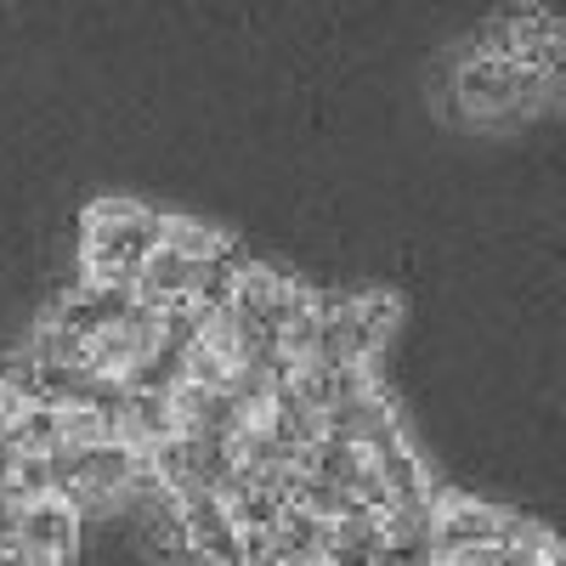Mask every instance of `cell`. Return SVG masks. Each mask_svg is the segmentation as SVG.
I'll use <instances>...</instances> for the list:
<instances>
[{"instance_id":"cell-1","label":"cell","mask_w":566,"mask_h":566,"mask_svg":"<svg viewBox=\"0 0 566 566\" xmlns=\"http://www.w3.org/2000/svg\"><path fill=\"white\" fill-rule=\"evenodd\" d=\"M165 239V216L130 199H97L85 210V244H80V272L103 283H136L142 261H148Z\"/></svg>"},{"instance_id":"cell-2","label":"cell","mask_w":566,"mask_h":566,"mask_svg":"<svg viewBox=\"0 0 566 566\" xmlns=\"http://www.w3.org/2000/svg\"><path fill=\"white\" fill-rule=\"evenodd\" d=\"M504 527H510V515L482 499H459L442 488L431 499V544L437 549H499Z\"/></svg>"},{"instance_id":"cell-3","label":"cell","mask_w":566,"mask_h":566,"mask_svg":"<svg viewBox=\"0 0 566 566\" xmlns=\"http://www.w3.org/2000/svg\"><path fill=\"white\" fill-rule=\"evenodd\" d=\"M193 283H199V261H187L181 250L159 244L148 261H142V272H136V283H130V295H136L142 306L165 312V306H181L187 295H193Z\"/></svg>"},{"instance_id":"cell-4","label":"cell","mask_w":566,"mask_h":566,"mask_svg":"<svg viewBox=\"0 0 566 566\" xmlns=\"http://www.w3.org/2000/svg\"><path fill=\"white\" fill-rule=\"evenodd\" d=\"M159 244L181 250L187 261H221L227 250H239V239H227L221 227L193 221V216H165V239H159Z\"/></svg>"}]
</instances>
